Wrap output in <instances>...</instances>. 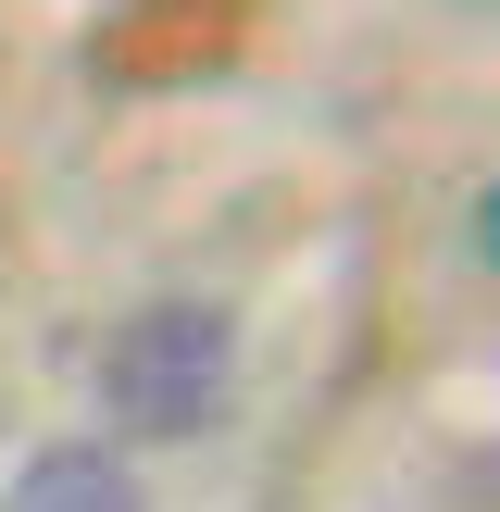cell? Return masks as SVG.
<instances>
[{
	"mask_svg": "<svg viewBox=\"0 0 500 512\" xmlns=\"http://www.w3.org/2000/svg\"><path fill=\"white\" fill-rule=\"evenodd\" d=\"M100 413L125 438H200L238 400V313L225 300H138V313L100 338Z\"/></svg>",
	"mask_w": 500,
	"mask_h": 512,
	"instance_id": "obj_1",
	"label": "cell"
},
{
	"mask_svg": "<svg viewBox=\"0 0 500 512\" xmlns=\"http://www.w3.org/2000/svg\"><path fill=\"white\" fill-rule=\"evenodd\" d=\"M0 512H150V488H138V463H125V450L50 438V450H25V463H13Z\"/></svg>",
	"mask_w": 500,
	"mask_h": 512,
	"instance_id": "obj_2",
	"label": "cell"
},
{
	"mask_svg": "<svg viewBox=\"0 0 500 512\" xmlns=\"http://www.w3.org/2000/svg\"><path fill=\"white\" fill-rule=\"evenodd\" d=\"M463 250H475V275L500 263V200H488V188H475V213H463Z\"/></svg>",
	"mask_w": 500,
	"mask_h": 512,
	"instance_id": "obj_3",
	"label": "cell"
}]
</instances>
